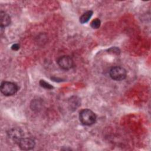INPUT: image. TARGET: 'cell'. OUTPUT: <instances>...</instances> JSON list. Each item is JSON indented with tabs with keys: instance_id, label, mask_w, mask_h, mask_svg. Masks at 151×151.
Masks as SVG:
<instances>
[{
	"instance_id": "7a4b0ae2",
	"label": "cell",
	"mask_w": 151,
	"mask_h": 151,
	"mask_svg": "<svg viewBox=\"0 0 151 151\" xmlns=\"http://www.w3.org/2000/svg\"><path fill=\"white\" fill-rule=\"evenodd\" d=\"M18 90V87L17 84L14 83L4 81L1 84V91L6 96H12L15 94Z\"/></svg>"
},
{
	"instance_id": "4fadbf2b",
	"label": "cell",
	"mask_w": 151,
	"mask_h": 151,
	"mask_svg": "<svg viewBox=\"0 0 151 151\" xmlns=\"http://www.w3.org/2000/svg\"><path fill=\"white\" fill-rule=\"evenodd\" d=\"M31 105H33V107H32V109H40L41 104H40V103L38 101V100H35L33 101V104H31Z\"/></svg>"
},
{
	"instance_id": "9c48e42d",
	"label": "cell",
	"mask_w": 151,
	"mask_h": 151,
	"mask_svg": "<svg viewBox=\"0 0 151 151\" xmlns=\"http://www.w3.org/2000/svg\"><path fill=\"white\" fill-rule=\"evenodd\" d=\"M93 13V11L91 10L87 11V12L84 13L80 18V22L81 24H84V23L87 22L89 21V19H90V18L91 17Z\"/></svg>"
},
{
	"instance_id": "3957f363",
	"label": "cell",
	"mask_w": 151,
	"mask_h": 151,
	"mask_svg": "<svg viewBox=\"0 0 151 151\" xmlns=\"http://www.w3.org/2000/svg\"><path fill=\"white\" fill-rule=\"evenodd\" d=\"M110 77L116 81H122L126 78L127 73L126 70L122 67H114L109 71Z\"/></svg>"
},
{
	"instance_id": "52a82bcc",
	"label": "cell",
	"mask_w": 151,
	"mask_h": 151,
	"mask_svg": "<svg viewBox=\"0 0 151 151\" xmlns=\"http://www.w3.org/2000/svg\"><path fill=\"white\" fill-rule=\"evenodd\" d=\"M0 20H1V27L4 28L8 26L11 22V18L9 15L4 11L0 12Z\"/></svg>"
},
{
	"instance_id": "8fae6325",
	"label": "cell",
	"mask_w": 151,
	"mask_h": 151,
	"mask_svg": "<svg viewBox=\"0 0 151 151\" xmlns=\"http://www.w3.org/2000/svg\"><path fill=\"white\" fill-rule=\"evenodd\" d=\"M39 83H40V85L44 88H46V89H52V88H53V87L50 83L46 82L44 80H41L40 81Z\"/></svg>"
},
{
	"instance_id": "8992f818",
	"label": "cell",
	"mask_w": 151,
	"mask_h": 151,
	"mask_svg": "<svg viewBox=\"0 0 151 151\" xmlns=\"http://www.w3.org/2000/svg\"><path fill=\"white\" fill-rule=\"evenodd\" d=\"M8 134V136L17 143L21 138L23 137L24 136L22 131L18 128H14L11 129Z\"/></svg>"
},
{
	"instance_id": "5b68a950",
	"label": "cell",
	"mask_w": 151,
	"mask_h": 151,
	"mask_svg": "<svg viewBox=\"0 0 151 151\" xmlns=\"http://www.w3.org/2000/svg\"><path fill=\"white\" fill-rule=\"evenodd\" d=\"M21 149L28 150L32 149L35 146V142L31 138H21L17 143Z\"/></svg>"
},
{
	"instance_id": "ba28073f",
	"label": "cell",
	"mask_w": 151,
	"mask_h": 151,
	"mask_svg": "<svg viewBox=\"0 0 151 151\" xmlns=\"http://www.w3.org/2000/svg\"><path fill=\"white\" fill-rule=\"evenodd\" d=\"M80 99L77 96L71 97L68 100L69 107L71 110H75L81 104Z\"/></svg>"
},
{
	"instance_id": "5bb4252c",
	"label": "cell",
	"mask_w": 151,
	"mask_h": 151,
	"mask_svg": "<svg viewBox=\"0 0 151 151\" xmlns=\"http://www.w3.org/2000/svg\"><path fill=\"white\" fill-rule=\"evenodd\" d=\"M11 48L12 50H14V51H17L18 50H19V45L18 44H13L11 47Z\"/></svg>"
},
{
	"instance_id": "277c9868",
	"label": "cell",
	"mask_w": 151,
	"mask_h": 151,
	"mask_svg": "<svg viewBox=\"0 0 151 151\" xmlns=\"http://www.w3.org/2000/svg\"><path fill=\"white\" fill-rule=\"evenodd\" d=\"M57 63L61 68L65 70H68L73 66V61L68 55H64L60 57L57 60Z\"/></svg>"
},
{
	"instance_id": "6da1fadb",
	"label": "cell",
	"mask_w": 151,
	"mask_h": 151,
	"mask_svg": "<svg viewBox=\"0 0 151 151\" xmlns=\"http://www.w3.org/2000/svg\"><path fill=\"white\" fill-rule=\"evenodd\" d=\"M96 114L90 109L82 110L79 114L80 122L85 126H91L96 121Z\"/></svg>"
},
{
	"instance_id": "7c38bea8",
	"label": "cell",
	"mask_w": 151,
	"mask_h": 151,
	"mask_svg": "<svg viewBox=\"0 0 151 151\" xmlns=\"http://www.w3.org/2000/svg\"><path fill=\"white\" fill-rule=\"evenodd\" d=\"M108 51L109 53L114 54H119L120 53V50L116 47H111L108 50Z\"/></svg>"
},
{
	"instance_id": "30bf717a",
	"label": "cell",
	"mask_w": 151,
	"mask_h": 151,
	"mask_svg": "<svg viewBox=\"0 0 151 151\" xmlns=\"http://www.w3.org/2000/svg\"><path fill=\"white\" fill-rule=\"evenodd\" d=\"M100 24H101L100 20L99 18H96L91 21L90 25L92 28L97 29L100 27Z\"/></svg>"
}]
</instances>
